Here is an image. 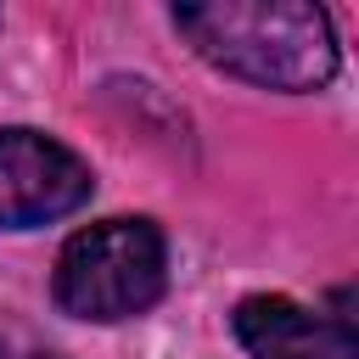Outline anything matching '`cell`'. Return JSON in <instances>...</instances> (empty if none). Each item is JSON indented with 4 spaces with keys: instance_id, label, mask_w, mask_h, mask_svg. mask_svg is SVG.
Here are the masks:
<instances>
[{
    "instance_id": "3",
    "label": "cell",
    "mask_w": 359,
    "mask_h": 359,
    "mask_svg": "<svg viewBox=\"0 0 359 359\" xmlns=\"http://www.w3.org/2000/svg\"><path fill=\"white\" fill-rule=\"evenodd\" d=\"M90 163L73 146L39 129H0V230L67 219L90 202Z\"/></svg>"
},
{
    "instance_id": "1",
    "label": "cell",
    "mask_w": 359,
    "mask_h": 359,
    "mask_svg": "<svg viewBox=\"0 0 359 359\" xmlns=\"http://www.w3.org/2000/svg\"><path fill=\"white\" fill-rule=\"evenodd\" d=\"M174 28L202 62L264 90H320L337 73V34L303 0H213L174 6Z\"/></svg>"
},
{
    "instance_id": "2",
    "label": "cell",
    "mask_w": 359,
    "mask_h": 359,
    "mask_svg": "<svg viewBox=\"0 0 359 359\" xmlns=\"http://www.w3.org/2000/svg\"><path fill=\"white\" fill-rule=\"evenodd\" d=\"M168 286V247L151 219H101L79 230L50 275V297L73 320H135Z\"/></svg>"
},
{
    "instance_id": "4",
    "label": "cell",
    "mask_w": 359,
    "mask_h": 359,
    "mask_svg": "<svg viewBox=\"0 0 359 359\" xmlns=\"http://www.w3.org/2000/svg\"><path fill=\"white\" fill-rule=\"evenodd\" d=\"M236 337L252 359H353L359 353L348 314H320L275 292L236 303Z\"/></svg>"
},
{
    "instance_id": "5",
    "label": "cell",
    "mask_w": 359,
    "mask_h": 359,
    "mask_svg": "<svg viewBox=\"0 0 359 359\" xmlns=\"http://www.w3.org/2000/svg\"><path fill=\"white\" fill-rule=\"evenodd\" d=\"M22 359H62V353H50V348H34V353H22Z\"/></svg>"
}]
</instances>
